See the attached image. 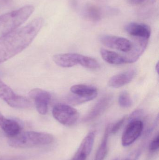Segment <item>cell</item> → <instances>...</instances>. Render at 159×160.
<instances>
[{
    "label": "cell",
    "mask_w": 159,
    "mask_h": 160,
    "mask_svg": "<svg viewBox=\"0 0 159 160\" xmlns=\"http://www.w3.org/2000/svg\"><path fill=\"white\" fill-rule=\"evenodd\" d=\"M72 95L68 97V101L73 105H77L94 99L98 94L97 88L92 86L77 84L71 88Z\"/></svg>",
    "instance_id": "4"
},
{
    "label": "cell",
    "mask_w": 159,
    "mask_h": 160,
    "mask_svg": "<svg viewBox=\"0 0 159 160\" xmlns=\"http://www.w3.org/2000/svg\"><path fill=\"white\" fill-rule=\"evenodd\" d=\"M53 140L54 137L49 133L28 131L11 137L8 143L10 146L15 148H29L49 144Z\"/></svg>",
    "instance_id": "3"
},
{
    "label": "cell",
    "mask_w": 159,
    "mask_h": 160,
    "mask_svg": "<svg viewBox=\"0 0 159 160\" xmlns=\"http://www.w3.org/2000/svg\"><path fill=\"white\" fill-rule=\"evenodd\" d=\"M0 128L11 137L16 136L21 133V127L18 122L13 119H8L0 112Z\"/></svg>",
    "instance_id": "14"
},
{
    "label": "cell",
    "mask_w": 159,
    "mask_h": 160,
    "mask_svg": "<svg viewBox=\"0 0 159 160\" xmlns=\"http://www.w3.org/2000/svg\"><path fill=\"white\" fill-rule=\"evenodd\" d=\"M43 24L42 18H36L1 39L0 64L26 49L35 38Z\"/></svg>",
    "instance_id": "1"
},
{
    "label": "cell",
    "mask_w": 159,
    "mask_h": 160,
    "mask_svg": "<svg viewBox=\"0 0 159 160\" xmlns=\"http://www.w3.org/2000/svg\"><path fill=\"white\" fill-rule=\"evenodd\" d=\"M156 71H157V73L158 74V73H158V72H159V64H158V63H157V65H156Z\"/></svg>",
    "instance_id": "23"
},
{
    "label": "cell",
    "mask_w": 159,
    "mask_h": 160,
    "mask_svg": "<svg viewBox=\"0 0 159 160\" xmlns=\"http://www.w3.org/2000/svg\"><path fill=\"white\" fill-rule=\"evenodd\" d=\"M101 43L110 48L123 52H129L133 48V43L127 38L116 36L103 35L100 37Z\"/></svg>",
    "instance_id": "8"
},
{
    "label": "cell",
    "mask_w": 159,
    "mask_h": 160,
    "mask_svg": "<svg viewBox=\"0 0 159 160\" xmlns=\"http://www.w3.org/2000/svg\"><path fill=\"white\" fill-rule=\"evenodd\" d=\"M29 96L33 100L37 112L41 115H45L48 110V106L51 100V96L48 91L41 88L32 89Z\"/></svg>",
    "instance_id": "9"
},
{
    "label": "cell",
    "mask_w": 159,
    "mask_h": 160,
    "mask_svg": "<svg viewBox=\"0 0 159 160\" xmlns=\"http://www.w3.org/2000/svg\"><path fill=\"white\" fill-rule=\"evenodd\" d=\"M1 5H2V4H1V2H0V7L1 6Z\"/></svg>",
    "instance_id": "25"
},
{
    "label": "cell",
    "mask_w": 159,
    "mask_h": 160,
    "mask_svg": "<svg viewBox=\"0 0 159 160\" xmlns=\"http://www.w3.org/2000/svg\"><path fill=\"white\" fill-rule=\"evenodd\" d=\"M125 31L135 38L149 39L151 30L148 25L144 23L132 22L125 25Z\"/></svg>",
    "instance_id": "11"
},
{
    "label": "cell",
    "mask_w": 159,
    "mask_h": 160,
    "mask_svg": "<svg viewBox=\"0 0 159 160\" xmlns=\"http://www.w3.org/2000/svg\"><path fill=\"white\" fill-rule=\"evenodd\" d=\"M85 18L91 21L98 22L102 18V12L100 8L92 4H88L84 9Z\"/></svg>",
    "instance_id": "16"
},
{
    "label": "cell",
    "mask_w": 159,
    "mask_h": 160,
    "mask_svg": "<svg viewBox=\"0 0 159 160\" xmlns=\"http://www.w3.org/2000/svg\"><path fill=\"white\" fill-rule=\"evenodd\" d=\"M34 10V6L29 5L0 16V40L18 29Z\"/></svg>",
    "instance_id": "2"
},
{
    "label": "cell",
    "mask_w": 159,
    "mask_h": 160,
    "mask_svg": "<svg viewBox=\"0 0 159 160\" xmlns=\"http://www.w3.org/2000/svg\"><path fill=\"white\" fill-rule=\"evenodd\" d=\"M52 115L60 123L66 126H71L76 123L79 114L76 109L67 104H58L53 107Z\"/></svg>",
    "instance_id": "6"
},
{
    "label": "cell",
    "mask_w": 159,
    "mask_h": 160,
    "mask_svg": "<svg viewBox=\"0 0 159 160\" xmlns=\"http://www.w3.org/2000/svg\"><path fill=\"white\" fill-rule=\"evenodd\" d=\"M159 146V135L153 140L150 143L149 145V150L152 152H155L158 150Z\"/></svg>",
    "instance_id": "21"
},
{
    "label": "cell",
    "mask_w": 159,
    "mask_h": 160,
    "mask_svg": "<svg viewBox=\"0 0 159 160\" xmlns=\"http://www.w3.org/2000/svg\"><path fill=\"white\" fill-rule=\"evenodd\" d=\"M143 126V123L141 120L137 119L131 120L122 134V146L128 147L132 144L142 134Z\"/></svg>",
    "instance_id": "7"
},
{
    "label": "cell",
    "mask_w": 159,
    "mask_h": 160,
    "mask_svg": "<svg viewBox=\"0 0 159 160\" xmlns=\"http://www.w3.org/2000/svg\"><path fill=\"white\" fill-rule=\"evenodd\" d=\"M2 2H3L6 3H9V2H11V0H1Z\"/></svg>",
    "instance_id": "24"
},
{
    "label": "cell",
    "mask_w": 159,
    "mask_h": 160,
    "mask_svg": "<svg viewBox=\"0 0 159 160\" xmlns=\"http://www.w3.org/2000/svg\"><path fill=\"white\" fill-rule=\"evenodd\" d=\"M110 125L107 126L102 141L100 145L99 149L97 150L94 160H103L105 158L107 152V141L109 132Z\"/></svg>",
    "instance_id": "17"
},
{
    "label": "cell",
    "mask_w": 159,
    "mask_h": 160,
    "mask_svg": "<svg viewBox=\"0 0 159 160\" xmlns=\"http://www.w3.org/2000/svg\"><path fill=\"white\" fill-rule=\"evenodd\" d=\"M52 59L58 66L69 68L77 65L83 66L85 56L77 53H62L54 55Z\"/></svg>",
    "instance_id": "10"
},
{
    "label": "cell",
    "mask_w": 159,
    "mask_h": 160,
    "mask_svg": "<svg viewBox=\"0 0 159 160\" xmlns=\"http://www.w3.org/2000/svg\"><path fill=\"white\" fill-rule=\"evenodd\" d=\"M145 0H128L129 3L133 5H138L143 2Z\"/></svg>",
    "instance_id": "22"
},
{
    "label": "cell",
    "mask_w": 159,
    "mask_h": 160,
    "mask_svg": "<svg viewBox=\"0 0 159 160\" xmlns=\"http://www.w3.org/2000/svg\"><path fill=\"white\" fill-rule=\"evenodd\" d=\"M135 70L131 69L115 75L108 81V85L113 88H119L130 82L135 77Z\"/></svg>",
    "instance_id": "13"
},
{
    "label": "cell",
    "mask_w": 159,
    "mask_h": 160,
    "mask_svg": "<svg viewBox=\"0 0 159 160\" xmlns=\"http://www.w3.org/2000/svg\"><path fill=\"white\" fill-rule=\"evenodd\" d=\"M126 117L125 116L119 120L118 121L115 123L113 126H110L109 132L112 133H115L120 129L122 125L124 124L125 120H126Z\"/></svg>",
    "instance_id": "19"
},
{
    "label": "cell",
    "mask_w": 159,
    "mask_h": 160,
    "mask_svg": "<svg viewBox=\"0 0 159 160\" xmlns=\"http://www.w3.org/2000/svg\"><path fill=\"white\" fill-rule=\"evenodd\" d=\"M100 52L102 59L110 64L122 65L127 64L125 56L120 55L115 52L101 48L100 50Z\"/></svg>",
    "instance_id": "15"
},
{
    "label": "cell",
    "mask_w": 159,
    "mask_h": 160,
    "mask_svg": "<svg viewBox=\"0 0 159 160\" xmlns=\"http://www.w3.org/2000/svg\"><path fill=\"white\" fill-rule=\"evenodd\" d=\"M88 156V155L78 148L77 152L71 160H86Z\"/></svg>",
    "instance_id": "20"
},
{
    "label": "cell",
    "mask_w": 159,
    "mask_h": 160,
    "mask_svg": "<svg viewBox=\"0 0 159 160\" xmlns=\"http://www.w3.org/2000/svg\"><path fill=\"white\" fill-rule=\"evenodd\" d=\"M0 98L9 106L18 109H27L32 106L31 102L25 97L15 94L9 86L0 80Z\"/></svg>",
    "instance_id": "5"
},
{
    "label": "cell",
    "mask_w": 159,
    "mask_h": 160,
    "mask_svg": "<svg viewBox=\"0 0 159 160\" xmlns=\"http://www.w3.org/2000/svg\"><path fill=\"white\" fill-rule=\"evenodd\" d=\"M112 99V96L107 95L99 100L88 114L84 118V122H89L94 120L102 114L109 107Z\"/></svg>",
    "instance_id": "12"
},
{
    "label": "cell",
    "mask_w": 159,
    "mask_h": 160,
    "mask_svg": "<svg viewBox=\"0 0 159 160\" xmlns=\"http://www.w3.org/2000/svg\"><path fill=\"white\" fill-rule=\"evenodd\" d=\"M119 103L122 108H128L132 105L133 101L127 91L121 92L119 97Z\"/></svg>",
    "instance_id": "18"
}]
</instances>
